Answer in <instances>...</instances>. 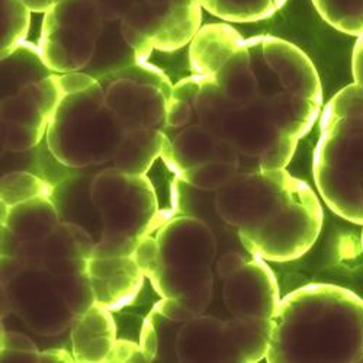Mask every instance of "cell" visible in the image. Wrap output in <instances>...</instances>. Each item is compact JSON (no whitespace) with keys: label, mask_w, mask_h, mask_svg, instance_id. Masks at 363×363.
I'll return each mask as SVG.
<instances>
[{"label":"cell","mask_w":363,"mask_h":363,"mask_svg":"<svg viewBox=\"0 0 363 363\" xmlns=\"http://www.w3.org/2000/svg\"><path fill=\"white\" fill-rule=\"evenodd\" d=\"M192 76L173 86L162 160L192 189L216 192L240 174L286 169L323 106L308 55L272 35L201 26Z\"/></svg>","instance_id":"6da1fadb"},{"label":"cell","mask_w":363,"mask_h":363,"mask_svg":"<svg viewBox=\"0 0 363 363\" xmlns=\"http://www.w3.org/2000/svg\"><path fill=\"white\" fill-rule=\"evenodd\" d=\"M60 87L45 135L60 164L147 174L162 157L173 84L159 67L143 63L101 76L62 74Z\"/></svg>","instance_id":"7a4b0ae2"},{"label":"cell","mask_w":363,"mask_h":363,"mask_svg":"<svg viewBox=\"0 0 363 363\" xmlns=\"http://www.w3.org/2000/svg\"><path fill=\"white\" fill-rule=\"evenodd\" d=\"M201 11L199 0H62L44 13L38 48L58 74L101 76L191 44Z\"/></svg>","instance_id":"3957f363"},{"label":"cell","mask_w":363,"mask_h":363,"mask_svg":"<svg viewBox=\"0 0 363 363\" xmlns=\"http://www.w3.org/2000/svg\"><path fill=\"white\" fill-rule=\"evenodd\" d=\"M214 208L243 250L266 262L304 256L323 228L318 196L286 169L234 176L214 192Z\"/></svg>","instance_id":"277c9868"},{"label":"cell","mask_w":363,"mask_h":363,"mask_svg":"<svg viewBox=\"0 0 363 363\" xmlns=\"http://www.w3.org/2000/svg\"><path fill=\"white\" fill-rule=\"evenodd\" d=\"M266 360L363 363V299L331 284L292 291L274 315Z\"/></svg>","instance_id":"5b68a950"},{"label":"cell","mask_w":363,"mask_h":363,"mask_svg":"<svg viewBox=\"0 0 363 363\" xmlns=\"http://www.w3.org/2000/svg\"><path fill=\"white\" fill-rule=\"evenodd\" d=\"M218 241L203 220L166 209L137 246L135 259L160 295L155 308L173 321L208 311L216 289Z\"/></svg>","instance_id":"8992f818"},{"label":"cell","mask_w":363,"mask_h":363,"mask_svg":"<svg viewBox=\"0 0 363 363\" xmlns=\"http://www.w3.org/2000/svg\"><path fill=\"white\" fill-rule=\"evenodd\" d=\"M313 174L333 213L363 225V87L357 83L337 92L321 113Z\"/></svg>","instance_id":"52a82bcc"},{"label":"cell","mask_w":363,"mask_h":363,"mask_svg":"<svg viewBox=\"0 0 363 363\" xmlns=\"http://www.w3.org/2000/svg\"><path fill=\"white\" fill-rule=\"evenodd\" d=\"M60 76L41 57L38 45L23 43L2 57V150L25 153L45 140L62 96Z\"/></svg>","instance_id":"ba28073f"},{"label":"cell","mask_w":363,"mask_h":363,"mask_svg":"<svg viewBox=\"0 0 363 363\" xmlns=\"http://www.w3.org/2000/svg\"><path fill=\"white\" fill-rule=\"evenodd\" d=\"M89 194L102 224L94 255L134 256L140 241L166 214L147 174L104 167L94 176Z\"/></svg>","instance_id":"9c48e42d"},{"label":"cell","mask_w":363,"mask_h":363,"mask_svg":"<svg viewBox=\"0 0 363 363\" xmlns=\"http://www.w3.org/2000/svg\"><path fill=\"white\" fill-rule=\"evenodd\" d=\"M8 314L44 337L63 335L77 318L60 278L21 245L2 252V318Z\"/></svg>","instance_id":"30bf717a"},{"label":"cell","mask_w":363,"mask_h":363,"mask_svg":"<svg viewBox=\"0 0 363 363\" xmlns=\"http://www.w3.org/2000/svg\"><path fill=\"white\" fill-rule=\"evenodd\" d=\"M167 320V362L255 363L266 359L270 337L267 330L206 313L185 321Z\"/></svg>","instance_id":"8fae6325"},{"label":"cell","mask_w":363,"mask_h":363,"mask_svg":"<svg viewBox=\"0 0 363 363\" xmlns=\"http://www.w3.org/2000/svg\"><path fill=\"white\" fill-rule=\"evenodd\" d=\"M221 301L230 317L272 330L281 302L279 285L266 260L245 252H227L216 262Z\"/></svg>","instance_id":"7c38bea8"},{"label":"cell","mask_w":363,"mask_h":363,"mask_svg":"<svg viewBox=\"0 0 363 363\" xmlns=\"http://www.w3.org/2000/svg\"><path fill=\"white\" fill-rule=\"evenodd\" d=\"M89 278L95 302L109 311H119L137 299L145 275L134 256H101L89 259Z\"/></svg>","instance_id":"4fadbf2b"},{"label":"cell","mask_w":363,"mask_h":363,"mask_svg":"<svg viewBox=\"0 0 363 363\" xmlns=\"http://www.w3.org/2000/svg\"><path fill=\"white\" fill-rule=\"evenodd\" d=\"M72 354L74 362H113L118 349V331L112 311L95 304L80 314L72 328Z\"/></svg>","instance_id":"5bb4252c"},{"label":"cell","mask_w":363,"mask_h":363,"mask_svg":"<svg viewBox=\"0 0 363 363\" xmlns=\"http://www.w3.org/2000/svg\"><path fill=\"white\" fill-rule=\"evenodd\" d=\"M2 250L23 241L38 240L50 234L62 220L50 198H37L8 208L0 203Z\"/></svg>","instance_id":"9a60e30c"},{"label":"cell","mask_w":363,"mask_h":363,"mask_svg":"<svg viewBox=\"0 0 363 363\" xmlns=\"http://www.w3.org/2000/svg\"><path fill=\"white\" fill-rule=\"evenodd\" d=\"M202 9L228 23H250L277 13L286 0H199Z\"/></svg>","instance_id":"2e32d148"},{"label":"cell","mask_w":363,"mask_h":363,"mask_svg":"<svg viewBox=\"0 0 363 363\" xmlns=\"http://www.w3.org/2000/svg\"><path fill=\"white\" fill-rule=\"evenodd\" d=\"M52 192V185L45 179L28 172H12L2 176L0 203L11 208L37 198H51Z\"/></svg>","instance_id":"e0dca14e"},{"label":"cell","mask_w":363,"mask_h":363,"mask_svg":"<svg viewBox=\"0 0 363 363\" xmlns=\"http://www.w3.org/2000/svg\"><path fill=\"white\" fill-rule=\"evenodd\" d=\"M321 18L337 31L363 35V0H313Z\"/></svg>","instance_id":"ac0fdd59"},{"label":"cell","mask_w":363,"mask_h":363,"mask_svg":"<svg viewBox=\"0 0 363 363\" xmlns=\"http://www.w3.org/2000/svg\"><path fill=\"white\" fill-rule=\"evenodd\" d=\"M0 8H2V29H0L2 48H0V54L5 57L25 43L33 11L22 0H0Z\"/></svg>","instance_id":"d6986e66"},{"label":"cell","mask_w":363,"mask_h":363,"mask_svg":"<svg viewBox=\"0 0 363 363\" xmlns=\"http://www.w3.org/2000/svg\"><path fill=\"white\" fill-rule=\"evenodd\" d=\"M0 359L2 362H41V352L28 336L16 331H6L2 327Z\"/></svg>","instance_id":"ffe728a7"},{"label":"cell","mask_w":363,"mask_h":363,"mask_svg":"<svg viewBox=\"0 0 363 363\" xmlns=\"http://www.w3.org/2000/svg\"><path fill=\"white\" fill-rule=\"evenodd\" d=\"M352 74L354 83L363 87V35L357 38L352 52Z\"/></svg>","instance_id":"44dd1931"},{"label":"cell","mask_w":363,"mask_h":363,"mask_svg":"<svg viewBox=\"0 0 363 363\" xmlns=\"http://www.w3.org/2000/svg\"><path fill=\"white\" fill-rule=\"evenodd\" d=\"M41 362H74V357L65 349H48L41 352Z\"/></svg>","instance_id":"7402d4cb"},{"label":"cell","mask_w":363,"mask_h":363,"mask_svg":"<svg viewBox=\"0 0 363 363\" xmlns=\"http://www.w3.org/2000/svg\"><path fill=\"white\" fill-rule=\"evenodd\" d=\"M22 2L35 13H47L54 5L62 0H22Z\"/></svg>","instance_id":"603a6c76"},{"label":"cell","mask_w":363,"mask_h":363,"mask_svg":"<svg viewBox=\"0 0 363 363\" xmlns=\"http://www.w3.org/2000/svg\"><path fill=\"white\" fill-rule=\"evenodd\" d=\"M363 227V225H362ZM362 250H363V231H362Z\"/></svg>","instance_id":"cb8c5ba5"}]
</instances>
